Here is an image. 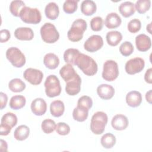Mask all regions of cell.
I'll return each instance as SVG.
<instances>
[{
  "label": "cell",
  "instance_id": "cell-2",
  "mask_svg": "<svg viewBox=\"0 0 152 152\" xmlns=\"http://www.w3.org/2000/svg\"><path fill=\"white\" fill-rule=\"evenodd\" d=\"M87 27V24L84 20L81 18L75 20L72 23L70 29L67 33L68 39L73 42H77L81 40Z\"/></svg>",
  "mask_w": 152,
  "mask_h": 152
},
{
  "label": "cell",
  "instance_id": "cell-27",
  "mask_svg": "<svg viewBox=\"0 0 152 152\" xmlns=\"http://www.w3.org/2000/svg\"><path fill=\"white\" fill-rule=\"evenodd\" d=\"M29 134V128L25 125H21L18 126L14 131V137L18 141H23L28 138Z\"/></svg>",
  "mask_w": 152,
  "mask_h": 152
},
{
  "label": "cell",
  "instance_id": "cell-34",
  "mask_svg": "<svg viewBox=\"0 0 152 152\" xmlns=\"http://www.w3.org/2000/svg\"><path fill=\"white\" fill-rule=\"evenodd\" d=\"M1 124H3L13 128L17 124V117L13 113L7 112L2 117Z\"/></svg>",
  "mask_w": 152,
  "mask_h": 152
},
{
  "label": "cell",
  "instance_id": "cell-12",
  "mask_svg": "<svg viewBox=\"0 0 152 152\" xmlns=\"http://www.w3.org/2000/svg\"><path fill=\"white\" fill-rule=\"evenodd\" d=\"M81 79L80 75H77L72 80L66 82L65 91L70 96H75L79 93L81 90Z\"/></svg>",
  "mask_w": 152,
  "mask_h": 152
},
{
  "label": "cell",
  "instance_id": "cell-7",
  "mask_svg": "<svg viewBox=\"0 0 152 152\" xmlns=\"http://www.w3.org/2000/svg\"><path fill=\"white\" fill-rule=\"evenodd\" d=\"M6 57L11 64L16 68H21L26 64V57L16 47H11L6 51Z\"/></svg>",
  "mask_w": 152,
  "mask_h": 152
},
{
  "label": "cell",
  "instance_id": "cell-48",
  "mask_svg": "<svg viewBox=\"0 0 152 152\" xmlns=\"http://www.w3.org/2000/svg\"><path fill=\"white\" fill-rule=\"evenodd\" d=\"M151 90H150L145 94V99L147 102H148L150 104L151 103Z\"/></svg>",
  "mask_w": 152,
  "mask_h": 152
},
{
  "label": "cell",
  "instance_id": "cell-5",
  "mask_svg": "<svg viewBox=\"0 0 152 152\" xmlns=\"http://www.w3.org/2000/svg\"><path fill=\"white\" fill-rule=\"evenodd\" d=\"M20 17L23 22L33 24L39 23L42 20L41 13L37 8L26 6L21 11Z\"/></svg>",
  "mask_w": 152,
  "mask_h": 152
},
{
  "label": "cell",
  "instance_id": "cell-37",
  "mask_svg": "<svg viewBox=\"0 0 152 152\" xmlns=\"http://www.w3.org/2000/svg\"><path fill=\"white\" fill-rule=\"evenodd\" d=\"M78 1L66 0L63 4V10L66 14H72L77 10Z\"/></svg>",
  "mask_w": 152,
  "mask_h": 152
},
{
  "label": "cell",
  "instance_id": "cell-14",
  "mask_svg": "<svg viewBox=\"0 0 152 152\" xmlns=\"http://www.w3.org/2000/svg\"><path fill=\"white\" fill-rule=\"evenodd\" d=\"M135 45L139 51L146 52L151 46V39L145 34H140L135 37Z\"/></svg>",
  "mask_w": 152,
  "mask_h": 152
},
{
  "label": "cell",
  "instance_id": "cell-44",
  "mask_svg": "<svg viewBox=\"0 0 152 152\" xmlns=\"http://www.w3.org/2000/svg\"><path fill=\"white\" fill-rule=\"evenodd\" d=\"M12 128L8 125L1 124L0 125V135H7L11 132Z\"/></svg>",
  "mask_w": 152,
  "mask_h": 152
},
{
  "label": "cell",
  "instance_id": "cell-16",
  "mask_svg": "<svg viewBox=\"0 0 152 152\" xmlns=\"http://www.w3.org/2000/svg\"><path fill=\"white\" fill-rule=\"evenodd\" d=\"M98 96L102 99L109 100L113 97L115 94L114 88L109 84H102L99 85L97 88Z\"/></svg>",
  "mask_w": 152,
  "mask_h": 152
},
{
  "label": "cell",
  "instance_id": "cell-15",
  "mask_svg": "<svg viewBox=\"0 0 152 152\" xmlns=\"http://www.w3.org/2000/svg\"><path fill=\"white\" fill-rule=\"evenodd\" d=\"M129 121L127 117L122 114H118L112 118V126L114 129L122 131L125 129L128 126Z\"/></svg>",
  "mask_w": 152,
  "mask_h": 152
},
{
  "label": "cell",
  "instance_id": "cell-43",
  "mask_svg": "<svg viewBox=\"0 0 152 152\" xmlns=\"http://www.w3.org/2000/svg\"><path fill=\"white\" fill-rule=\"evenodd\" d=\"M11 37L10 33L8 30L2 29L0 31V42L1 43L7 42Z\"/></svg>",
  "mask_w": 152,
  "mask_h": 152
},
{
  "label": "cell",
  "instance_id": "cell-20",
  "mask_svg": "<svg viewBox=\"0 0 152 152\" xmlns=\"http://www.w3.org/2000/svg\"><path fill=\"white\" fill-rule=\"evenodd\" d=\"M59 74L65 82L73 79L77 73L71 64H67L64 65L59 70Z\"/></svg>",
  "mask_w": 152,
  "mask_h": 152
},
{
  "label": "cell",
  "instance_id": "cell-10",
  "mask_svg": "<svg viewBox=\"0 0 152 152\" xmlns=\"http://www.w3.org/2000/svg\"><path fill=\"white\" fill-rule=\"evenodd\" d=\"M103 46V40L99 35H92L84 42V49L90 52H94L100 49Z\"/></svg>",
  "mask_w": 152,
  "mask_h": 152
},
{
  "label": "cell",
  "instance_id": "cell-21",
  "mask_svg": "<svg viewBox=\"0 0 152 152\" xmlns=\"http://www.w3.org/2000/svg\"><path fill=\"white\" fill-rule=\"evenodd\" d=\"M43 64L46 68L50 69H55L59 64V59L55 53H48L43 58Z\"/></svg>",
  "mask_w": 152,
  "mask_h": 152
},
{
  "label": "cell",
  "instance_id": "cell-45",
  "mask_svg": "<svg viewBox=\"0 0 152 152\" xmlns=\"http://www.w3.org/2000/svg\"><path fill=\"white\" fill-rule=\"evenodd\" d=\"M0 99H1V110H2L5 107L7 101H8V97L6 94L4 93L3 92L0 93Z\"/></svg>",
  "mask_w": 152,
  "mask_h": 152
},
{
  "label": "cell",
  "instance_id": "cell-30",
  "mask_svg": "<svg viewBox=\"0 0 152 152\" xmlns=\"http://www.w3.org/2000/svg\"><path fill=\"white\" fill-rule=\"evenodd\" d=\"M26 84L20 78H14L10 81L8 83L9 89L15 93L23 91L26 88Z\"/></svg>",
  "mask_w": 152,
  "mask_h": 152
},
{
  "label": "cell",
  "instance_id": "cell-25",
  "mask_svg": "<svg viewBox=\"0 0 152 152\" xmlns=\"http://www.w3.org/2000/svg\"><path fill=\"white\" fill-rule=\"evenodd\" d=\"M97 7L96 3L91 0H85L81 2V12L87 16L92 15L96 11Z\"/></svg>",
  "mask_w": 152,
  "mask_h": 152
},
{
  "label": "cell",
  "instance_id": "cell-22",
  "mask_svg": "<svg viewBox=\"0 0 152 152\" xmlns=\"http://www.w3.org/2000/svg\"><path fill=\"white\" fill-rule=\"evenodd\" d=\"M45 13L48 18L52 20H56L59 14L58 5L55 2H49L45 7Z\"/></svg>",
  "mask_w": 152,
  "mask_h": 152
},
{
  "label": "cell",
  "instance_id": "cell-47",
  "mask_svg": "<svg viewBox=\"0 0 152 152\" xmlns=\"http://www.w3.org/2000/svg\"><path fill=\"white\" fill-rule=\"evenodd\" d=\"M0 151L2 152L7 151L8 150V145L5 141H4L2 139H1L0 140Z\"/></svg>",
  "mask_w": 152,
  "mask_h": 152
},
{
  "label": "cell",
  "instance_id": "cell-24",
  "mask_svg": "<svg viewBox=\"0 0 152 152\" xmlns=\"http://www.w3.org/2000/svg\"><path fill=\"white\" fill-rule=\"evenodd\" d=\"M65 111V105L63 102L59 100L53 101L50 105V112L54 117H60Z\"/></svg>",
  "mask_w": 152,
  "mask_h": 152
},
{
  "label": "cell",
  "instance_id": "cell-18",
  "mask_svg": "<svg viewBox=\"0 0 152 152\" xmlns=\"http://www.w3.org/2000/svg\"><path fill=\"white\" fill-rule=\"evenodd\" d=\"M126 102L132 107L139 106L142 102L141 94L138 91H131L126 96Z\"/></svg>",
  "mask_w": 152,
  "mask_h": 152
},
{
  "label": "cell",
  "instance_id": "cell-17",
  "mask_svg": "<svg viewBox=\"0 0 152 152\" xmlns=\"http://www.w3.org/2000/svg\"><path fill=\"white\" fill-rule=\"evenodd\" d=\"M15 38L20 40H31L33 39L34 33L29 27H18L14 31Z\"/></svg>",
  "mask_w": 152,
  "mask_h": 152
},
{
  "label": "cell",
  "instance_id": "cell-13",
  "mask_svg": "<svg viewBox=\"0 0 152 152\" xmlns=\"http://www.w3.org/2000/svg\"><path fill=\"white\" fill-rule=\"evenodd\" d=\"M31 110L33 114L36 116L44 115L47 110V104L42 98H36L31 103Z\"/></svg>",
  "mask_w": 152,
  "mask_h": 152
},
{
  "label": "cell",
  "instance_id": "cell-23",
  "mask_svg": "<svg viewBox=\"0 0 152 152\" xmlns=\"http://www.w3.org/2000/svg\"><path fill=\"white\" fill-rule=\"evenodd\" d=\"M119 11L124 17H129L135 12V5L130 1L124 2L119 5Z\"/></svg>",
  "mask_w": 152,
  "mask_h": 152
},
{
  "label": "cell",
  "instance_id": "cell-8",
  "mask_svg": "<svg viewBox=\"0 0 152 152\" xmlns=\"http://www.w3.org/2000/svg\"><path fill=\"white\" fill-rule=\"evenodd\" d=\"M119 75L118 65L113 60H107L103 64L102 72L103 78L107 81H112L117 78Z\"/></svg>",
  "mask_w": 152,
  "mask_h": 152
},
{
  "label": "cell",
  "instance_id": "cell-33",
  "mask_svg": "<svg viewBox=\"0 0 152 152\" xmlns=\"http://www.w3.org/2000/svg\"><path fill=\"white\" fill-rule=\"evenodd\" d=\"M26 7L24 2L22 1H12L10 5V11L15 17H20L21 11Z\"/></svg>",
  "mask_w": 152,
  "mask_h": 152
},
{
  "label": "cell",
  "instance_id": "cell-46",
  "mask_svg": "<svg viewBox=\"0 0 152 152\" xmlns=\"http://www.w3.org/2000/svg\"><path fill=\"white\" fill-rule=\"evenodd\" d=\"M151 73H152V69L150 68L146 71L145 75H144V80H145V82H147L148 84L152 83Z\"/></svg>",
  "mask_w": 152,
  "mask_h": 152
},
{
  "label": "cell",
  "instance_id": "cell-29",
  "mask_svg": "<svg viewBox=\"0 0 152 152\" xmlns=\"http://www.w3.org/2000/svg\"><path fill=\"white\" fill-rule=\"evenodd\" d=\"M80 53V51L77 49H68L64 52V59L66 63L75 65V60Z\"/></svg>",
  "mask_w": 152,
  "mask_h": 152
},
{
  "label": "cell",
  "instance_id": "cell-19",
  "mask_svg": "<svg viewBox=\"0 0 152 152\" xmlns=\"http://www.w3.org/2000/svg\"><path fill=\"white\" fill-rule=\"evenodd\" d=\"M122 23L120 16L116 12H110L107 15L104 21V24L106 27L110 29L118 27Z\"/></svg>",
  "mask_w": 152,
  "mask_h": 152
},
{
  "label": "cell",
  "instance_id": "cell-6",
  "mask_svg": "<svg viewBox=\"0 0 152 152\" xmlns=\"http://www.w3.org/2000/svg\"><path fill=\"white\" fill-rule=\"evenodd\" d=\"M42 40L47 43H53L59 38V34L55 26L50 23H45L40 28Z\"/></svg>",
  "mask_w": 152,
  "mask_h": 152
},
{
  "label": "cell",
  "instance_id": "cell-39",
  "mask_svg": "<svg viewBox=\"0 0 152 152\" xmlns=\"http://www.w3.org/2000/svg\"><path fill=\"white\" fill-rule=\"evenodd\" d=\"M77 106L89 110L93 106V100L88 96H83L78 99Z\"/></svg>",
  "mask_w": 152,
  "mask_h": 152
},
{
  "label": "cell",
  "instance_id": "cell-31",
  "mask_svg": "<svg viewBox=\"0 0 152 152\" xmlns=\"http://www.w3.org/2000/svg\"><path fill=\"white\" fill-rule=\"evenodd\" d=\"M88 115V110L84 108L77 106L72 112V116L74 120L78 122H84L86 121Z\"/></svg>",
  "mask_w": 152,
  "mask_h": 152
},
{
  "label": "cell",
  "instance_id": "cell-42",
  "mask_svg": "<svg viewBox=\"0 0 152 152\" xmlns=\"http://www.w3.org/2000/svg\"><path fill=\"white\" fill-rule=\"evenodd\" d=\"M56 131L59 135H66L69 133L70 127L65 122H59L56 125Z\"/></svg>",
  "mask_w": 152,
  "mask_h": 152
},
{
  "label": "cell",
  "instance_id": "cell-11",
  "mask_svg": "<svg viewBox=\"0 0 152 152\" xmlns=\"http://www.w3.org/2000/svg\"><path fill=\"white\" fill-rule=\"evenodd\" d=\"M23 77L26 80L33 85H39L41 83L43 78V72L39 69L28 68L26 69L24 73Z\"/></svg>",
  "mask_w": 152,
  "mask_h": 152
},
{
  "label": "cell",
  "instance_id": "cell-36",
  "mask_svg": "<svg viewBox=\"0 0 152 152\" xmlns=\"http://www.w3.org/2000/svg\"><path fill=\"white\" fill-rule=\"evenodd\" d=\"M56 125L55 121L50 119H46L43 121L41 125L42 131L45 134H50L56 129Z\"/></svg>",
  "mask_w": 152,
  "mask_h": 152
},
{
  "label": "cell",
  "instance_id": "cell-28",
  "mask_svg": "<svg viewBox=\"0 0 152 152\" xmlns=\"http://www.w3.org/2000/svg\"><path fill=\"white\" fill-rule=\"evenodd\" d=\"M26 100L22 95H16L12 96L10 101V106L14 110H18L23 108L26 104Z\"/></svg>",
  "mask_w": 152,
  "mask_h": 152
},
{
  "label": "cell",
  "instance_id": "cell-35",
  "mask_svg": "<svg viewBox=\"0 0 152 152\" xmlns=\"http://www.w3.org/2000/svg\"><path fill=\"white\" fill-rule=\"evenodd\" d=\"M135 5V10L140 14H144L150 8L151 1L150 0H138Z\"/></svg>",
  "mask_w": 152,
  "mask_h": 152
},
{
  "label": "cell",
  "instance_id": "cell-3",
  "mask_svg": "<svg viewBox=\"0 0 152 152\" xmlns=\"http://www.w3.org/2000/svg\"><path fill=\"white\" fill-rule=\"evenodd\" d=\"M108 118L106 113L98 111L94 113L91 119L90 129L93 133L96 135L102 134L105 129L107 123Z\"/></svg>",
  "mask_w": 152,
  "mask_h": 152
},
{
  "label": "cell",
  "instance_id": "cell-4",
  "mask_svg": "<svg viewBox=\"0 0 152 152\" xmlns=\"http://www.w3.org/2000/svg\"><path fill=\"white\" fill-rule=\"evenodd\" d=\"M44 86L45 93L49 97L58 96L61 93V87L58 78L55 75H49L47 77Z\"/></svg>",
  "mask_w": 152,
  "mask_h": 152
},
{
  "label": "cell",
  "instance_id": "cell-9",
  "mask_svg": "<svg viewBox=\"0 0 152 152\" xmlns=\"http://www.w3.org/2000/svg\"><path fill=\"white\" fill-rule=\"evenodd\" d=\"M145 66V62L142 58L136 57L128 61L125 66L127 74L134 75L141 72Z\"/></svg>",
  "mask_w": 152,
  "mask_h": 152
},
{
  "label": "cell",
  "instance_id": "cell-40",
  "mask_svg": "<svg viewBox=\"0 0 152 152\" xmlns=\"http://www.w3.org/2000/svg\"><path fill=\"white\" fill-rule=\"evenodd\" d=\"M103 26V20L100 17H95L90 21V27L93 31H100Z\"/></svg>",
  "mask_w": 152,
  "mask_h": 152
},
{
  "label": "cell",
  "instance_id": "cell-26",
  "mask_svg": "<svg viewBox=\"0 0 152 152\" xmlns=\"http://www.w3.org/2000/svg\"><path fill=\"white\" fill-rule=\"evenodd\" d=\"M106 39L108 45L112 46H116L122 40V35L118 31H111L106 34Z\"/></svg>",
  "mask_w": 152,
  "mask_h": 152
},
{
  "label": "cell",
  "instance_id": "cell-1",
  "mask_svg": "<svg viewBox=\"0 0 152 152\" xmlns=\"http://www.w3.org/2000/svg\"><path fill=\"white\" fill-rule=\"evenodd\" d=\"M75 65H77L82 72L88 76L95 75L98 69L96 62L88 55L80 53L77 56Z\"/></svg>",
  "mask_w": 152,
  "mask_h": 152
},
{
  "label": "cell",
  "instance_id": "cell-41",
  "mask_svg": "<svg viewBox=\"0 0 152 152\" xmlns=\"http://www.w3.org/2000/svg\"><path fill=\"white\" fill-rule=\"evenodd\" d=\"M128 30L132 33H135L138 32L141 27V23L140 20L137 18L131 20L128 24Z\"/></svg>",
  "mask_w": 152,
  "mask_h": 152
},
{
  "label": "cell",
  "instance_id": "cell-32",
  "mask_svg": "<svg viewBox=\"0 0 152 152\" xmlns=\"http://www.w3.org/2000/svg\"><path fill=\"white\" fill-rule=\"evenodd\" d=\"M116 137L111 133H106L104 134L100 140L102 145L105 148H111L116 144Z\"/></svg>",
  "mask_w": 152,
  "mask_h": 152
},
{
  "label": "cell",
  "instance_id": "cell-49",
  "mask_svg": "<svg viewBox=\"0 0 152 152\" xmlns=\"http://www.w3.org/2000/svg\"><path fill=\"white\" fill-rule=\"evenodd\" d=\"M151 23H149V24L147 26V31H148V33H149L150 34H151Z\"/></svg>",
  "mask_w": 152,
  "mask_h": 152
},
{
  "label": "cell",
  "instance_id": "cell-38",
  "mask_svg": "<svg viewBox=\"0 0 152 152\" xmlns=\"http://www.w3.org/2000/svg\"><path fill=\"white\" fill-rule=\"evenodd\" d=\"M134 51V46L132 44L128 41L123 42L119 47L120 53L124 56H128L132 53Z\"/></svg>",
  "mask_w": 152,
  "mask_h": 152
}]
</instances>
